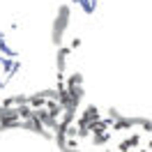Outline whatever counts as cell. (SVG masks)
Listing matches in <instances>:
<instances>
[{"label":"cell","mask_w":152,"mask_h":152,"mask_svg":"<svg viewBox=\"0 0 152 152\" xmlns=\"http://www.w3.org/2000/svg\"><path fill=\"white\" fill-rule=\"evenodd\" d=\"M69 19H72L69 5H60V7H58V14H56V21H53V28H51V42H53L58 48L62 46L65 30L69 28Z\"/></svg>","instance_id":"cell-1"},{"label":"cell","mask_w":152,"mask_h":152,"mask_svg":"<svg viewBox=\"0 0 152 152\" xmlns=\"http://www.w3.org/2000/svg\"><path fill=\"white\" fill-rule=\"evenodd\" d=\"M81 120L83 122H97V120H102V115H99V108H97L95 104H90V106H86V111H83V115H81Z\"/></svg>","instance_id":"cell-2"},{"label":"cell","mask_w":152,"mask_h":152,"mask_svg":"<svg viewBox=\"0 0 152 152\" xmlns=\"http://www.w3.org/2000/svg\"><path fill=\"white\" fill-rule=\"evenodd\" d=\"M16 120H21L16 108H5V106H0V122H16Z\"/></svg>","instance_id":"cell-3"},{"label":"cell","mask_w":152,"mask_h":152,"mask_svg":"<svg viewBox=\"0 0 152 152\" xmlns=\"http://www.w3.org/2000/svg\"><path fill=\"white\" fill-rule=\"evenodd\" d=\"M67 56H69V48H67V46H60V48H58V56H56L58 74H65V62H67Z\"/></svg>","instance_id":"cell-4"},{"label":"cell","mask_w":152,"mask_h":152,"mask_svg":"<svg viewBox=\"0 0 152 152\" xmlns=\"http://www.w3.org/2000/svg\"><path fill=\"white\" fill-rule=\"evenodd\" d=\"M69 90V97H72V104H74V108L78 104H81V99H83V95H86V90H83V86H76V88H67Z\"/></svg>","instance_id":"cell-5"},{"label":"cell","mask_w":152,"mask_h":152,"mask_svg":"<svg viewBox=\"0 0 152 152\" xmlns=\"http://www.w3.org/2000/svg\"><path fill=\"white\" fill-rule=\"evenodd\" d=\"M132 127H136V120L134 118H122V120L113 122V132H124V129H132Z\"/></svg>","instance_id":"cell-6"},{"label":"cell","mask_w":152,"mask_h":152,"mask_svg":"<svg viewBox=\"0 0 152 152\" xmlns=\"http://www.w3.org/2000/svg\"><path fill=\"white\" fill-rule=\"evenodd\" d=\"M16 111H19V118L23 120V122H26V120H32V118H35V108H32L30 104H26V106H19Z\"/></svg>","instance_id":"cell-7"},{"label":"cell","mask_w":152,"mask_h":152,"mask_svg":"<svg viewBox=\"0 0 152 152\" xmlns=\"http://www.w3.org/2000/svg\"><path fill=\"white\" fill-rule=\"evenodd\" d=\"M65 86H67V88L83 86V74H81V72H74V74H72V76H69V78L65 81Z\"/></svg>","instance_id":"cell-8"},{"label":"cell","mask_w":152,"mask_h":152,"mask_svg":"<svg viewBox=\"0 0 152 152\" xmlns=\"http://www.w3.org/2000/svg\"><path fill=\"white\" fill-rule=\"evenodd\" d=\"M30 106H32L35 111H39V108H46V99L39 95V92H37V95H30Z\"/></svg>","instance_id":"cell-9"},{"label":"cell","mask_w":152,"mask_h":152,"mask_svg":"<svg viewBox=\"0 0 152 152\" xmlns=\"http://www.w3.org/2000/svg\"><path fill=\"white\" fill-rule=\"evenodd\" d=\"M134 120H136V127H141L143 132H148L152 136V120H148V118H141V115H138V118H134Z\"/></svg>","instance_id":"cell-10"},{"label":"cell","mask_w":152,"mask_h":152,"mask_svg":"<svg viewBox=\"0 0 152 152\" xmlns=\"http://www.w3.org/2000/svg\"><path fill=\"white\" fill-rule=\"evenodd\" d=\"M74 118H76V111L74 108H69V111H65L62 113V118H60V122L67 124V127H72V122H74Z\"/></svg>","instance_id":"cell-11"},{"label":"cell","mask_w":152,"mask_h":152,"mask_svg":"<svg viewBox=\"0 0 152 152\" xmlns=\"http://www.w3.org/2000/svg\"><path fill=\"white\" fill-rule=\"evenodd\" d=\"M108 141H111V132L102 134V136H92V145H106Z\"/></svg>","instance_id":"cell-12"},{"label":"cell","mask_w":152,"mask_h":152,"mask_svg":"<svg viewBox=\"0 0 152 152\" xmlns=\"http://www.w3.org/2000/svg\"><path fill=\"white\" fill-rule=\"evenodd\" d=\"M106 113H108V120H111V122H118V120H122V118H124V115L120 113L118 108H113V106H111V108H108Z\"/></svg>","instance_id":"cell-13"},{"label":"cell","mask_w":152,"mask_h":152,"mask_svg":"<svg viewBox=\"0 0 152 152\" xmlns=\"http://www.w3.org/2000/svg\"><path fill=\"white\" fill-rule=\"evenodd\" d=\"M129 143H132V148H138V145H141V134L138 132L132 134V136H129Z\"/></svg>","instance_id":"cell-14"},{"label":"cell","mask_w":152,"mask_h":152,"mask_svg":"<svg viewBox=\"0 0 152 152\" xmlns=\"http://www.w3.org/2000/svg\"><path fill=\"white\" fill-rule=\"evenodd\" d=\"M129 148H132L129 138H127V141H122V143H118V150H120V152H129Z\"/></svg>","instance_id":"cell-15"},{"label":"cell","mask_w":152,"mask_h":152,"mask_svg":"<svg viewBox=\"0 0 152 152\" xmlns=\"http://www.w3.org/2000/svg\"><path fill=\"white\" fill-rule=\"evenodd\" d=\"M81 46V37H74L72 39V48H78Z\"/></svg>","instance_id":"cell-16"},{"label":"cell","mask_w":152,"mask_h":152,"mask_svg":"<svg viewBox=\"0 0 152 152\" xmlns=\"http://www.w3.org/2000/svg\"><path fill=\"white\" fill-rule=\"evenodd\" d=\"M88 134H90L88 129H78V138H88Z\"/></svg>","instance_id":"cell-17"},{"label":"cell","mask_w":152,"mask_h":152,"mask_svg":"<svg viewBox=\"0 0 152 152\" xmlns=\"http://www.w3.org/2000/svg\"><path fill=\"white\" fill-rule=\"evenodd\" d=\"M148 150L152 152V138H150V141H148Z\"/></svg>","instance_id":"cell-18"},{"label":"cell","mask_w":152,"mask_h":152,"mask_svg":"<svg viewBox=\"0 0 152 152\" xmlns=\"http://www.w3.org/2000/svg\"><path fill=\"white\" fill-rule=\"evenodd\" d=\"M141 152H150V150H143V148H141Z\"/></svg>","instance_id":"cell-19"},{"label":"cell","mask_w":152,"mask_h":152,"mask_svg":"<svg viewBox=\"0 0 152 152\" xmlns=\"http://www.w3.org/2000/svg\"><path fill=\"white\" fill-rule=\"evenodd\" d=\"M104 152H111V150H104Z\"/></svg>","instance_id":"cell-20"}]
</instances>
